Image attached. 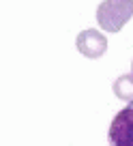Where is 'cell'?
Returning <instances> with one entry per match:
<instances>
[{"label": "cell", "instance_id": "277c9868", "mask_svg": "<svg viewBox=\"0 0 133 146\" xmlns=\"http://www.w3.org/2000/svg\"><path fill=\"white\" fill-rule=\"evenodd\" d=\"M114 95L122 101H133V73H124L114 82Z\"/></svg>", "mask_w": 133, "mask_h": 146}, {"label": "cell", "instance_id": "3957f363", "mask_svg": "<svg viewBox=\"0 0 133 146\" xmlns=\"http://www.w3.org/2000/svg\"><path fill=\"white\" fill-rule=\"evenodd\" d=\"M75 45H77L79 54H84L86 58H101L107 52V39L105 35H101L95 28H88L82 30L75 39Z\"/></svg>", "mask_w": 133, "mask_h": 146}, {"label": "cell", "instance_id": "7a4b0ae2", "mask_svg": "<svg viewBox=\"0 0 133 146\" xmlns=\"http://www.w3.org/2000/svg\"><path fill=\"white\" fill-rule=\"evenodd\" d=\"M110 146H133V101L114 116L107 131Z\"/></svg>", "mask_w": 133, "mask_h": 146}, {"label": "cell", "instance_id": "5b68a950", "mask_svg": "<svg viewBox=\"0 0 133 146\" xmlns=\"http://www.w3.org/2000/svg\"><path fill=\"white\" fill-rule=\"evenodd\" d=\"M131 67H133V62H131Z\"/></svg>", "mask_w": 133, "mask_h": 146}, {"label": "cell", "instance_id": "6da1fadb", "mask_svg": "<svg viewBox=\"0 0 133 146\" xmlns=\"http://www.w3.org/2000/svg\"><path fill=\"white\" fill-rule=\"evenodd\" d=\"M133 15V0H103L97 9V22L103 30L118 32Z\"/></svg>", "mask_w": 133, "mask_h": 146}]
</instances>
